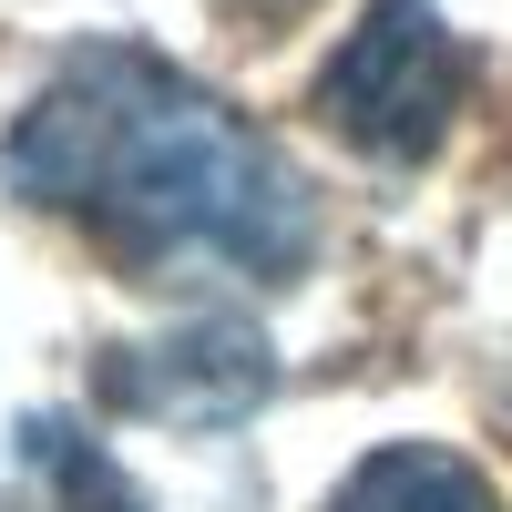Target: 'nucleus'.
<instances>
[{"label": "nucleus", "instance_id": "1", "mask_svg": "<svg viewBox=\"0 0 512 512\" xmlns=\"http://www.w3.org/2000/svg\"><path fill=\"white\" fill-rule=\"evenodd\" d=\"M0 185L103 236L123 267L297 277L318 256V205L297 164L144 41H82L0 134Z\"/></svg>", "mask_w": 512, "mask_h": 512}, {"label": "nucleus", "instance_id": "2", "mask_svg": "<svg viewBox=\"0 0 512 512\" xmlns=\"http://www.w3.org/2000/svg\"><path fill=\"white\" fill-rule=\"evenodd\" d=\"M461 82H472V52L431 0H379L338 41V62L318 72V113L369 164H431L461 113Z\"/></svg>", "mask_w": 512, "mask_h": 512}, {"label": "nucleus", "instance_id": "5", "mask_svg": "<svg viewBox=\"0 0 512 512\" xmlns=\"http://www.w3.org/2000/svg\"><path fill=\"white\" fill-rule=\"evenodd\" d=\"M328 512H502L492 472L472 451H441V441H390L369 451L349 482H338Z\"/></svg>", "mask_w": 512, "mask_h": 512}, {"label": "nucleus", "instance_id": "4", "mask_svg": "<svg viewBox=\"0 0 512 512\" xmlns=\"http://www.w3.org/2000/svg\"><path fill=\"white\" fill-rule=\"evenodd\" d=\"M0 512H144L134 472L62 410H31L0 461Z\"/></svg>", "mask_w": 512, "mask_h": 512}, {"label": "nucleus", "instance_id": "3", "mask_svg": "<svg viewBox=\"0 0 512 512\" xmlns=\"http://www.w3.org/2000/svg\"><path fill=\"white\" fill-rule=\"evenodd\" d=\"M277 390V349L246 318H195L134 338V349H103V400L123 420H164V431H226V420L267 410Z\"/></svg>", "mask_w": 512, "mask_h": 512}]
</instances>
